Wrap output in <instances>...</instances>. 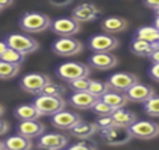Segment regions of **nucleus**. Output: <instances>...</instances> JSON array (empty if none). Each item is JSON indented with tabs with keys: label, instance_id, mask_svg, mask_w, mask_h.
Here are the masks:
<instances>
[{
	"label": "nucleus",
	"instance_id": "21",
	"mask_svg": "<svg viewBox=\"0 0 159 150\" xmlns=\"http://www.w3.org/2000/svg\"><path fill=\"white\" fill-rule=\"evenodd\" d=\"M155 46H157L155 44H151V42L144 41V39H140V38H135V36L133 38L131 44H130L131 52L137 56H141V58H149V55L154 52Z\"/></svg>",
	"mask_w": 159,
	"mask_h": 150
},
{
	"label": "nucleus",
	"instance_id": "17",
	"mask_svg": "<svg viewBox=\"0 0 159 150\" xmlns=\"http://www.w3.org/2000/svg\"><path fill=\"white\" fill-rule=\"evenodd\" d=\"M17 132L28 139L39 138L42 133H45V125L41 123L38 119H30V121H21L17 126Z\"/></svg>",
	"mask_w": 159,
	"mask_h": 150
},
{
	"label": "nucleus",
	"instance_id": "14",
	"mask_svg": "<svg viewBox=\"0 0 159 150\" xmlns=\"http://www.w3.org/2000/svg\"><path fill=\"white\" fill-rule=\"evenodd\" d=\"M127 97V101H133V103H145L147 100H149L151 97L155 95V90L151 86L143 84L140 81L134 83L127 91H124Z\"/></svg>",
	"mask_w": 159,
	"mask_h": 150
},
{
	"label": "nucleus",
	"instance_id": "6",
	"mask_svg": "<svg viewBox=\"0 0 159 150\" xmlns=\"http://www.w3.org/2000/svg\"><path fill=\"white\" fill-rule=\"evenodd\" d=\"M89 73H91L89 67L84 63H80V62H66V63H61L56 70L57 77L67 81V83L77 77L89 76Z\"/></svg>",
	"mask_w": 159,
	"mask_h": 150
},
{
	"label": "nucleus",
	"instance_id": "33",
	"mask_svg": "<svg viewBox=\"0 0 159 150\" xmlns=\"http://www.w3.org/2000/svg\"><path fill=\"white\" fill-rule=\"evenodd\" d=\"M91 83L89 76H82V77H77L74 80H70L69 84L74 91H84V90H88Z\"/></svg>",
	"mask_w": 159,
	"mask_h": 150
},
{
	"label": "nucleus",
	"instance_id": "5",
	"mask_svg": "<svg viewBox=\"0 0 159 150\" xmlns=\"http://www.w3.org/2000/svg\"><path fill=\"white\" fill-rule=\"evenodd\" d=\"M52 51L59 56L63 58H69V56L78 55L82 51V44L77 38L73 36H60L56 39L52 45Z\"/></svg>",
	"mask_w": 159,
	"mask_h": 150
},
{
	"label": "nucleus",
	"instance_id": "34",
	"mask_svg": "<svg viewBox=\"0 0 159 150\" xmlns=\"http://www.w3.org/2000/svg\"><path fill=\"white\" fill-rule=\"evenodd\" d=\"M96 143L93 140H91V138H87V139H80V142H77L75 145L70 146V150H75V149H84V150H92L96 149Z\"/></svg>",
	"mask_w": 159,
	"mask_h": 150
},
{
	"label": "nucleus",
	"instance_id": "43",
	"mask_svg": "<svg viewBox=\"0 0 159 150\" xmlns=\"http://www.w3.org/2000/svg\"><path fill=\"white\" fill-rule=\"evenodd\" d=\"M154 25H155V27L158 28V31H159V17H157V18H155V22H154Z\"/></svg>",
	"mask_w": 159,
	"mask_h": 150
},
{
	"label": "nucleus",
	"instance_id": "25",
	"mask_svg": "<svg viewBox=\"0 0 159 150\" xmlns=\"http://www.w3.org/2000/svg\"><path fill=\"white\" fill-rule=\"evenodd\" d=\"M102 101H105V103L107 104V105H110L113 109L116 108H121V107H124L127 104V97L124 93L121 91H106L103 95L101 97Z\"/></svg>",
	"mask_w": 159,
	"mask_h": 150
},
{
	"label": "nucleus",
	"instance_id": "44",
	"mask_svg": "<svg viewBox=\"0 0 159 150\" xmlns=\"http://www.w3.org/2000/svg\"><path fill=\"white\" fill-rule=\"evenodd\" d=\"M3 114H4V107H3L2 104H0V117H2Z\"/></svg>",
	"mask_w": 159,
	"mask_h": 150
},
{
	"label": "nucleus",
	"instance_id": "7",
	"mask_svg": "<svg viewBox=\"0 0 159 150\" xmlns=\"http://www.w3.org/2000/svg\"><path fill=\"white\" fill-rule=\"evenodd\" d=\"M133 138L141 140H151L159 136V123L152 121H135L129 126Z\"/></svg>",
	"mask_w": 159,
	"mask_h": 150
},
{
	"label": "nucleus",
	"instance_id": "46",
	"mask_svg": "<svg viewBox=\"0 0 159 150\" xmlns=\"http://www.w3.org/2000/svg\"><path fill=\"white\" fill-rule=\"evenodd\" d=\"M155 14H157V17H159V8H157V10H155Z\"/></svg>",
	"mask_w": 159,
	"mask_h": 150
},
{
	"label": "nucleus",
	"instance_id": "18",
	"mask_svg": "<svg viewBox=\"0 0 159 150\" xmlns=\"http://www.w3.org/2000/svg\"><path fill=\"white\" fill-rule=\"evenodd\" d=\"M96 100H98V98H96L95 95H92L88 90H84V91H74V94L70 97L69 101L74 108L91 109Z\"/></svg>",
	"mask_w": 159,
	"mask_h": 150
},
{
	"label": "nucleus",
	"instance_id": "37",
	"mask_svg": "<svg viewBox=\"0 0 159 150\" xmlns=\"http://www.w3.org/2000/svg\"><path fill=\"white\" fill-rule=\"evenodd\" d=\"M8 129H10V126H8V122L0 118V136H3V135L7 133Z\"/></svg>",
	"mask_w": 159,
	"mask_h": 150
},
{
	"label": "nucleus",
	"instance_id": "30",
	"mask_svg": "<svg viewBox=\"0 0 159 150\" xmlns=\"http://www.w3.org/2000/svg\"><path fill=\"white\" fill-rule=\"evenodd\" d=\"M109 89H110L109 84L105 83V81H102V80H91L89 87H88V91H89L92 95H95L96 98H101L105 93L109 91Z\"/></svg>",
	"mask_w": 159,
	"mask_h": 150
},
{
	"label": "nucleus",
	"instance_id": "28",
	"mask_svg": "<svg viewBox=\"0 0 159 150\" xmlns=\"http://www.w3.org/2000/svg\"><path fill=\"white\" fill-rule=\"evenodd\" d=\"M24 59H25V55H22L18 51L13 49V48H10V46L6 48V51L0 55V60H4V62L14 63V65H20V66H21V63L24 62Z\"/></svg>",
	"mask_w": 159,
	"mask_h": 150
},
{
	"label": "nucleus",
	"instance_id": "26",
	"mask_svg": "<svg viewBox=\"0 0 159 150\" xmlns=\"http://www.w3.org/2000/svg\"><path fill=\"white\" fill-rule=\"evenodd\" d=\"M135 38H140V39H144V41L151 42V44H155V42L159 39V31L155 25L154 27H148V25H145V27H141V28L137 30V32H135Z\"/></svg>",
	"mask_w": 159,
	"mask_h": 150
},
{
	"label": "nucleus",
	"instance_id": "35",
	"mask_svg": "<svg viewBox=\"0 0 159 150\" xmlns=\"http://www.w3.org/2000/svg\"><path fill=\"white\" fill-rule=\"evenodd\" d=\"M95 125H96V128H98V131H102V129H106V128H109V126L115 125V122H113L110 115H106V117H99L98 119H96Z\"/></svg>",
	"mask_w": 159,
	"mask_h": 150
},
{
	"label": "nucleus",
	"instance_id": "48",
	"mask_svg": "<svg viewBox=\"0 0 159 150\" xmlns=\"http://www.w3.org/2000/svg\"><path fill=\"white\" fill-rule=\"evenodd\" d=\"M0 11H2V8H0Z\"/></svg>",
	"mask_w": 159,
	"mask_h": 150
},
{
	"label": "nucleus",
	"instance_id": "1",
	"mask_svg": "<svg viewBox=\"0 0 159 150\" xmlns=\"http://www.w3.org/2000/svg\"><path fill=\"white\" fill-rule=\"evenodd\" d=\"M20 27L28 34L43 32L50 27V18L43 13L31 11V13H25L20 18Z\"/></svg>",
	"mask_w": 159,
	"mask_h": 150
},
{
	"label": "nucleus",
	"instance_id": "22",
	"mask_svg": "<svg viewBox=\"0 0 159 150\" xmlns=\"http://www.w3.org/2000/svg\"><path fill=\"white\" fill-rule=\"evenodd\" d=\"M110 117H112V119H113V122H115V125L127 126V128H129L131 123H134L135 121H137V117H135L134 112L124 109V107L113 109V112L110 114Z\"/></svg>",
	"mask_w": 159,
	"mask_h": 150
},
{
	"label": "nucleus",
	"instance_id": "23",
	"mask_svg": "<svg viewBox=\"0 0 159 150\" xmlns=\"http://www.w3.org/2000/svg\"><path fill=\"white\" fill-rule=\"evenodd\" d=\"M32 142L31 139L22 136V135H14V136H10L4 140V149L8 150H28L32 149Z\"/></svg>",
	"mask_w": 159,
	"mask_h": 150
},
{
	"label": "nucleus",
	"instance_id": "40",
	"mask_svg": "<svg viewBox=\"0 0 159 150\" xmlns=\"http://www.w3.org/2000/svg\"><path fill=\"white\" fill-rule=\"evenodd\" d=\"M144 4L149 8L157 10V8H159V0H144Z\"/></svg>",
	"mask_w": 159,
	"mask_h": 150
},
{
	"label": "nucleus",
	"instance_id": "3",
	"mask_svg": "<svg viewBox=\"0 0 159 150\" xmlns=\"http://www.w3.org/2000/svg\"><path fill=\"white\" fill-rule=\"evenodd\" d=\"M34 105L36 107L41 115H50L52 117L53 114L66 108V101L63 100V97L38 94V97L34 101Z\"/></svg>",
	"mask_w": 159,
	"mask_h": 150
},
{
	"label": "nucleus",
	"instance_id": "11",
	"mask_svg": "<svg viewBox=\"0 0 159 150\" xmlns=\"http://www.w3.org/2000/svg\"><path fill=\"white\" fill-rule=\"evenodd\" d=\"M99 16H101V10L93 3H81L77 7L73 8V11H71V18H74L80 24L81 22L93 21Z\"/></svg>",
	"mask_w": 159,
	"mask_h": 150
},
{
	"label": "nucleus",
	"instance_id": "20",
	"mask_svg": "<svg viewBox=\"0 0 159 150\" xmlns=\"http://www.w3.org/2000/svg\"><path fill=\"white\" fill-rule=\"evenodd\" d=\"M98 128H96L95 122H87V121L80 119L73 128H70V133L77 139H87V138H92L96 133Z\"/></svg>",
	"mask_w": 159,
	"mask_h": 150
},
{
	"label": "nucleus",
	"instance_id": "24",
	"mask_svg": "<svg viewBox=\"0 0 159 150\" xmlns=\"http://www.w3.org/2000/svg\"><path fill=\"white\" fill-rule=\"evenodd\" d=\"M14 115H16V118L20 121L38 119L39 117H42L34 104H22V105H18L14 109Z\"/></svg>",
	"mask_w": 159,
	"mask_h": 150
},
{
	"label": "nucleus",
	"instance_id": "13",
	"mask_svg": "<svg viewBox=\"0 0 159 150\" xmlns=\"http://www.w3.org/2000/svg\"><path fill=\"white\" fill-rule=\"evenodd\" d=\"M89 65L96 70H112L119 65V59L112 52H93Z\"/></svg>",
	"mask_w": 159,
	"mask_h": 150
},
{
	"label": "nucleus",
	"instance_id": "9",
	"mask_svg": "<svg viewBox=\"0 0 159 150\" xmlns=\"http://www.w3.org/2000/svg\"><path fill=\"white\" fill-rule=\"evenodd\" d=\"M88 46L93 52H112V51L117 49L119 41L112 34H98V35H93L92 38H89Z\"/></svg>",
	"mask_w": 159,
	"mask_h": 150
},
{
	"label": "nucleus",
	"instance_id": "10",
	"mask_svg": "<svg viewBox=\"0 0 159 150\" xmlns=\"http://www.w3.org/2000/svg\"><path fill=\"white\" fill-rule=\"evenodd\" d=\"M50 30L59 36H73L80 32L81 27L71 17H61L55 21H50Z\"/></svg>",
	"mask_w": 159,
	"mask_h": 150
},
{
	"label": "nucleus",
	"instance_id": "38",
	"mask_svg": "<svg viewBox=\"0 0 159 150\" xmlns=\"http://www.w3.org/2000/svg\"><path fill=\"white\" fill-rule=\"evenodd\" d=\"M50 4L57 6V7H64V6H69L70 3H73V0H49Z\"/></svg>",
	"mask_w": 159,
	"mask_h": 150
},
{
	"label": "nucleus",
	"instance_id": "8",
	"mask_svg": "<svg viewBox=\"0 0 159 150\" xmlns=\"http://www.w3.org/2000/svg\"><path fill=\"white\" fill-rule=\"evenodd\" d=\"M50 81L49 76L45 73H28L20 81V87L28 94H41L45 84Z\"/></svg>",
	"mask_w": 159,
	"mask_h": 150
},
{
	"label": "nucleus",
	"instance_id": "45",
	"mask_svg": "<svg viewBox=\"0 0 159 150\" xmlns=\"http://www.w3.org/2000/svg\"><path fill=\"white\" fill-rule=\"evenodd\" d=\"M4 149V142H2V140H0V150H3Z\"/></svg>",
	"mask_w": 159,
	"mask_h": 150
},
{
	"label": "nucleus",
	"instance_id": "12",
	"mask_svg": "<svg viewBox=\"0 0 159 150\" xmlns=\"http://www.w3.org/2000/svg\"><path fill=\"white\" fill-rule=\"evenodd\" d=\"M138 81V77L133 73L129 72H119V73H113L109 79H107V84L110 89L116 90V91H127L130 87L134 83Z\"/></svg>",
	"mask_w": 159,
	"mask_h": 150
},
{
	"label": "nucleus",
	"instance_id": "15",
	"mask_svg": "<svg viewBox=\"0 0 159 150\" xmlns=\"http://www.w3.org/2000/svg\"><path fill=\"white\" fill-rule=\"evenodd\" d=\"M69 139L60 133H42L38 139V148L46 150H57L67 146Z\"/></svg>",
	"mask_w": 159,
	"mask_h": 150
},
{
	"label": "nucleus",
	"instance_id": "4",
	"mask_svg": "<svg viewBox=\"0 0 159 150\" xmlns=\"http://www.w3.org/2000/svg\"><path fill=\"white\" fill-rule=\"evenodd\" d=\"M6 42L10 48L18 51L22 55H30L39 48V44L35 38L24 34H11L6 38Z\"/></svg>",
	"mask_w": 159,
	"mask_h": 150
},
{
	"label": "nucleus",
	"instance_id": "29",
	"mask_svg": "<svg viewBox=\"0 0 159 150\" xmlns=\"http://www.w3.org/2000/svg\"><path fill=\"white\" fill-rule=\"evenodd\" d=\"M41 94L45 95H53V97H63L66 94V87L61 86L59 83H53V81H48L45 87L42 89Z\"/></svg>",
	"mask_w": 159,
	"mask_h": 150
},
{
	"label": "nucleus",
	"instance_id": "19",
	"mask_svg": "<svg viewBox=\"0 0 159 150\" xmlns=\"http://www.w3.org/2000/svg\"><path fill=\"white\" fill-rule=\"evenodd\" d=\"M129 27V21L123 17H117V16H110L102 21V28L105 32L107 34H119L127 30Z\"/></svg>",
	"mask_w": 159,
	"mask_h": 150
},
{
	"label": "nucleus",
	"instance_id": "39",
	"mask_svg": "<svg viewBox=\"0 0 159 150\" xmlns=\"http://www.w3.org/2000/svg\"><path fill=\"white\" fill-rule=\"evenodd\" d=\"M155 45H157V44H155ZM149 59L152 60V63H159V46H158V45L155 46L154 52L149 55Z\"/></svg>",
	"mask_w": 159,
	"mask_h": 150
},
{
	"label": "nucleus",
	"instance_id": "36",
	"mask_svg": "<svg viewBox=\"0 0 159 150\" xmlns=\"http://www.w3.org/2000/svg\"><path fill=\"white\" fill-rule=\"evenodd\" d=\"M149 76H151L152 80L159 83V63H154L151 66V69H149Z\"/></svg>",
	"mask_w": 159,
	"mask_h": 150
},
{
	"label": "nucleus",
	"instance_id": "32",
	"mask_svg": "<svg viewBox=\"0 0 159 150\" xmlns=\"http://www.w3.org/2000/svg\"><path fill=\"white\" fill-rule=\"evenodd\" d=\"M92 109L93 112H95L98 117H106V115H110L113 112V108L110 105H107L105 101H102L101 98H98V100L95 101V104L92 105Z\"/></svg>",
	"mask_w": 159,
	"mask_h": 150
},
{
	"label": "nucleus",
	"instance_id": "2",
	"mask_svg": "<svg viewBox=\"0 0 159 150\" xmlns=\"http://www.w3.org/2000/svg\"><path fill=\"white\" fill-rule=\"evenodd\" d=\"M101 138L107 146H123L133 139V135L127 126L112 125L101 131Z\"/></svg>",
	"mask_w": 159,
	"mask_h": 150
},
{
	"label": "nucleus",
	"instance_id": "41",
	"mask_svg": "<svg viewBox=\"0 0 159 150\" xmlns=\"http://www.w3.org/2000/svg\"><path fill=\"white\" fill-rule=\"evenodd\" d=\"M13 4V0H0V8H6Z\"/></svg>",
	"mask_w": 159,
	"mask_h": 150
},
{
	"label": "nucleus",
	"instance_id": "31",
	"mask_svg": "<svg viewBox=\"0 0 159 150\" xmlns=\"http://www.w3.org/2000/svg\"><path fill=\"white\" fill-rule=\"evenodd\" d=\"M144 109L149 117L159 118V95H154L144 103Z\"/></svg>",
	"mask_w": 159,
	"mask_h": 150
},
{
	"label": "nucleus",
	"instance_id": "16",
	"mask_svg": "<svg viewBox=\"0 0 159 150\" xmlns=\"http://www.w3.org/2000/svg\"><path fill=\"white\" fill-rule=\"evenodd\" d=\"M81 119L78 114L74 112L66 111V109H61V111L56 112L52 115V125L57 129H70Z\"/></svg>",
	"mask_w": 159,
	"mask_h": 150
},
{
	"label": "nucleus",
	"instance_id": "27",
	"mask_svg": "<svg viewBox=\"0 0 159 150\" xmlns=\"http://www.w3.org/2000/svg\"><path fill=\"white\" fill-rule=\"evenodd\" d=\"M20 73V65L0 60V80H10Z\"/></svg>",
	"mask_w": 159,
	"mask_h": 150
},
{
	"label": "nucleus",
	"instance_id": "47",
	"mask_svg": "<svg viewBox=\"0 0 159 150\" xmlns=\"http://www.w3.org/2000/svg\"><path fill=\"white\" fill-rule=\"evenodd\" d=\"M155 44H157V45H158V46H159V39H158V41H157V42H155Z\"/></svg>",
	"mask_w": 159,
	"mask_h": 150
},
{
	"label": "nucleus",
	"instance_id": "42",
	"mask_svg": "<svg viewBox=\"0 0 159 150\" xmlns=\"http://www.w3.org/2000/svg\"><path fill=\"white\" fill-rule=\"evenodd\" d=\"M7 46H8V45H7V42H6V41H0V55L4 52Z\"/></svg>",
	"mask_w": 159,
	"mask_h": 150
}]
</instances>
